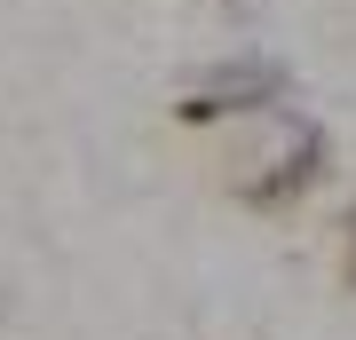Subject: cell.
Listing matches in <instances>:
<instances>
[{
	"label": "cell",
	"mask_w": 356,
	"mask_h": 340,
	"mask_svg": "<svg viewBox=\"0 0 356 340\" xmlns=\"http://www.w3.org/2000/svg\"><path fill=\"white\" fill-rule=\"evenodd\" d=\"M348 277H356V261H348Z\"/></svg>",
	"instance_id": "6da1fadb"
}]
</instances>
